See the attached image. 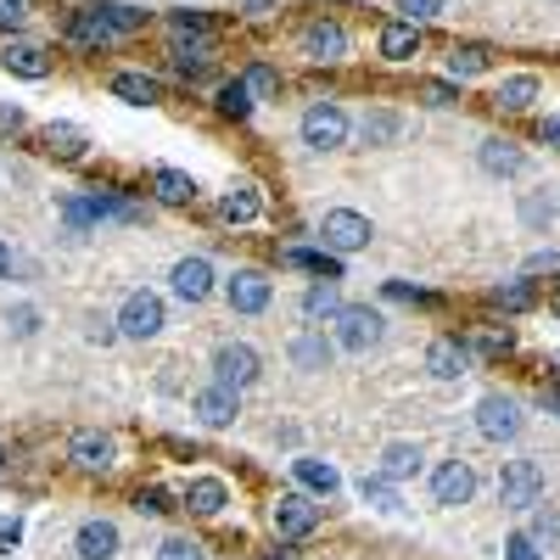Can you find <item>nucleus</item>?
I'll use <instances>...</instances> for the list:
<instances>
[{
  "mask_svg": "<svg viewBox=\"0 0 560 560\" xmlns=\"http://www.w3.org/2000/svg\"><path fill=\"white\" fill-rule=\"evenodd\" d=\"M140 23H147V12H140V7H124V0H96V7H79L68 18V39L84 45V51H102V45L135 34Z\"/></svg>",
  "mask_w": 560,
  "mask_h": 560,
  "instance_id": "nucleus-1",
  "label": "nucleus"
},
{
  "mask_svg": "<svg viewBox=\"0 0 560 560\" xmlns=\"http://www.w3.org/2000/svg\"><path fill=\"white\" fill-rule=\"evenodd\" d=\"M499 504L504 510H538L544 504V471H538V459H504V471H499Z\"/></svg>",
  "mask_w": 560,
  "mask_h": 560,
  "instance_id": "nucleus-2",
  "label": "nucleus"
},
{
  "mask_svg": "<svg viewBox=\"0 0 560 560\" xmlns=\"http://www.w3.org/2000/svg\"><path fill=\"white\" fill-rule=\"evenodd\" d=\"M113 325H118V337H135V342L158 337L163 325H168V314H163V298H158V292H129Z\"/></svg>",
  "mask_w": 560,
  "mask_h": 560,
  "instance_id": "nucleus-3",
  "label": "nucleus"
},
{
  "mask_svg": "<svg viewBox=\"0 0 560 560\" xmlns=\"http://www.w3.org/2000/svg\"><path fill=\"white\" fill-rule=\"evenodd\" d=\"M298 129H303V147H308V152H337L342 140H348V113H342L337 102H314Z\"/></svg>",
  "mask_w": 560,
  "mask_h": 560,
  "instance_id": "nucleus-4",
  "label": "nucleus"
},
{
  "mask_svg": "<svg viewBox=\"0 0 560 560\" xmlns=\"http://www.w3.org/2000/svg\"><path fill=\"white\" fill-rule=\"evenodd\" d=\"M319 236H325V247L342 258V253L370 247V236H376V230H370V219L353 213V208H331V213H325V224H319Z\"/></svg>",
  "mask_w": 560,
  "mask_h": 560,
  "instance_id": "nucleus-5",
  "label": "nucleus"
},
{
  "mask_svg": "<svg viewBox=\"0 0 560 560\" xmlns=\"http://www.w3.org/2000/svg\"><path fill=\"white\" fill-rule=\"evenodd\" d=\"M258 370H264V364H258V348H247V342H224V348L213 353V382L230 387V393L253 387Z\"/></svg>",
  "mask_w": 560,
  "mask_h": 560,
  "instance_id": "nucleus-6",
  "label": "nucleus"
},
{
  "mask_svg": "<svg viewBox=\"0 0 560 560\" xmlns=\"http://www.w3.org/2000/svg\"><path fill=\"white\" fill-rule=\"evenodd\" d=\"M382 337H387V319H382L376 308H342V314H337V348L370 353Z\"/></svg>",
  "mask_w": 560,
  "mask_h": 560,
  "instance_id": "nucleus-7",
  "label": "nucleus"
},
{
  "mask_svg": "<svg viewBox=\"0 0 560 560\" xmlns=\"http://www.w3.org/2000/svg\"><path fill=\"white\" fill-rule=\"evenodd\" d=\"M269 527L275 538H308L319 527V504L308 493H280V504L269 510Z\"/></svg>",
  "mask_w": 560,
  "mask_h": 560,
  "instance_id": "nucleus-8",
  "label": "nucleus"
},
{
  "mask_svg": "<svg viewBox=\"0 0 560 560\" xmlns=\"http://www.w3.org/2000/svg\"><path fill=\"white\" fill-rule=\"evenodd\" d=\"M477 432H482L488 443H510V438L522 432V404L504 398V393H488V398L477 404Z\"/></svg>",
  "mask_w": 560,
  "mask_h": 560,
  "instance_id": "nucleus-9",
  "label": "nucleus"
},
{
  "mask_svg": "<svg viewBox=\"0 0 560 560\" xmlns=\"http://www.w3.org/2000/svg\"><path fill=\"white\" fill-rule=\"evenodd\" d=\"M68 459L79 465V471L96 477V471H113V465H118V443L107 432H96V427H84V432L68 438Z\"/></svg>",
  "mask_w": 560,
  "mask_h": 560,
  "instance_id": "nucleus-10",
  "label": "nucleus"
},
{
  "mask_svg": "<svg viewBox=\"0 0 560 560\" xmlns=\"http://www.w3.org/2000/svg\"><path fill=\"white\" fill-rule=\"evenodd\" d=\"M269 298H275V287H269L264 269H236V275L224 280V303L236 308V314H264Z\"/></svg>",
  "mask_w": 560,
  "mask_h": 560,
  "instance_id": "nucleus-11",
  "label": "nucleus"
},
{
  "mask_svg": "<svg viewBox=\"0 0 560 560\" xmlns=\"http://www.w3.org/2000/svg\"><path fill=\"white\" fill-rule=\"evenodd\" d=\"M432 493H438V504H471L477 499V471L465 459H443L438 465V477H432Z\"/></svg>",
  "mask_w": 560,
  "mask_h": 560,
  "instance_id": "nucleus-12",
  "label": "nucleus"
},
{
  "mask_svg": "<svg viewBox=\"0 0 560 560\" xmlns=\"http://www.w3.org/2000/svg\"><path fill=\"white\" fill-rule=\"evenodd\" d=\"M0 68L18 73V79H45L51 73V51H45L39 39H7L0 45Z\"/></svg>",
  "mask_w": 560,
  "mask_h": 560,
  "instance_id": "nucleus-13",
  "label": "nucleus"
},
{
  "mask_svg": "<svg viewBox=\"0 0 560 560\" xmlns=\"http://www.w3.org/2000/svg\"><path fill=\"white\" fill-rule=\"evenodd\" d=\"M168 280H174V292H179L185 303H208V298H213V264H208V258H179Z\"/></svg>",
  "mask_w": 560,
  "mask_h": 560,
  "instance_id": "nucleus-14",
  "label": "nucleus"
},
{
  "mask_svg": "<svg viewBox=\"0 0 560 560\" xmlns=\"http://www.w3.org/2000/svg\"><path fill=\"white\" fill-rule=\"evenodd\" d=\"M427 370L438 382H459L465 370H471V348H465L459 337H438L432 348H427Z\"/></svg>",
  "mask_w": 560,
  "mask_h": 560,
  "instance_id": "nucleus-15",
  "label": "nucleus"
},
{
  "mask_svg": "<svg viewBox=\"0 0 560 560\" xmlns=\"http://www.w3.org/2000/svg\"><path fill=\"white\" fill-rule=\"evenodd\" d=\"M191 409H197V420H202V427H230V420H236L242 415V398L236 393H230V387H202L197 398H191Z\"/></svg>",
  "mask_w": 560,
  "mask_h": 560,
  "instance_id": "nucleus-16",
  "label": "nucleus"
},
{
  "mask_svg": "<svg viewBox=\"0 0 560 560\" xmlns=\"http://www.w3.org/2000/svg\"><path fill=\"white\" fill-rule=\"evenodd\" d=\"M73 549H79V560H113L118 555V527L113 522H84L79 533H73Z\"/></svg>",
  "mask_w": 560,
  "mask_h": 560,
  "instance_id": "nucleus-17",
  "label": "nucleus"
},
{
  "mask_svg": "<svg viewBox=\"0 0 560 560\" xmlns=\"http://www.w3.org/2000/svg\"><path fill=\"white\" fill-rule=\"evenodd\" d=\"M303 51L314 57V62H337L342 51H348V34H342V23H308L303 28Z\"/></svg>",
  "mask_w": 560,
  "mask_h": 560,
  "instance_id": "nucleus-18",
  "label": "nucleus"
},
{
  "mask_svg": "<svg viewBox=\"0 0 560 560\" xmlns=\"http://www.w3.org/2000/svg\"><path fill=\"white\" fill-rule=\"evenodd\" d=\"M152 197L168 208H191L197 202V179L179 174V168H152Z\"/></svg>",
  "mask_w": 560,
  "mask_h": 560,
  "instance_id": "nucleus-19",
  "label": "nucleus"
},
{
  "mask_svg": "<svg viewBox=\"0 0 560 560\" xmlns=\"http://www.w3.org/2000/svg\"><path fill=\"white\" fill-rule=\"evenodd\" d=\"M533 102H538V79H533V73H510V79L493 90V107H499V113H527Z\"/></svg>",
  "mask_w": 560,
  "mask_h": 560,
  "instance_id": "nucleus-20",
  "label": "nucleus"
},
{
  "mask_svg": "<svg viewBox=\"0 0 560 560\" xmlns=\"http://www.w3.org/2000/svg\"><path fill=\"white\" fill-rule=\"evenodd\" d=\"M477 158H482L488 174H522V168H527V152L516 147V140H499V135L482 140V152H477Z\"/></svg>",
  "mask_w": 560,
  "mask_h": 560,
  "instance_id": "nucleus-21",
  "label": "nucleus"
},
{
  "mask_svg": "<svg viewBox=\"0 0 560 560\" xmlns=\"http://www.w3.org/2000/svg\"><path fill=\"white\" fill-rule=\"evenodd\" d=\"M376 45H382V57H387V62H409V57H420V28L398 18V23H387V28H382V39H376Z\"/></svg>",
  "mask_w": 560,
  "mask_h": 560,
  "instance_id": "nucleus-22",
  "label": "nucleus"
},
{
  "mask_svg": "<svg viewBox=\"0 0 560 560\" xmlns=\"http://www.w3.org/2000/svg\"><path fill=\"white\" fill-rule=\"evenodd\" d=\"M280 264H292V269H314L319 280H342V258L325 247V253H314V247H287L280 253Z\"/></svg>",
  "mask_w": 560,
  "mask_h": 560,
  "instance_id": "nucleus-23",
  "label": "nucleus"
},
{
  "mask_svg": "<svg viewBox=\"0 0 560 560\" xmlns=\"http://www.w3.org/2000/svg\"><path fill=\"white\" fill-rule=\"evenodd\" d=\"M113 96L118 102H129V107H152L163 90H158V79L152 73H113Z\"/></svg>",
  "mask_w": 560,
  "mask_h": 560,
  "instance_id": "nucleus-24",
  "label": "nucleus"
},
{
  "mask_svg": "<svg viewBox=\"0 0 560 560\" xmlns=\"http://www.w3.org/2000/svg\"><path fill=\"white\" fill-rule=\"evenodd\" d=\"M224 504H230V493H224L219 477H197L191 488H185V510H197V516H219Z\"/></svg>",
  "mask_w": 560,
  "mask_h": 560,
  "instance_id": "nucleus-25",
  "label": "nucleus"
},
{
  "mask_svg": "<svg viewBox=\"0 0 560 560\" xmlns=\"http://www.w3.org/2000/svg\"><path fill=\"white\" fill-rule=\"evenodd\" d=\"M359 135H364V147H393V140L404 135V118L393 107H376V113H364Z\"/></svg>",
  "mask_w": 560,
  "mask_h": 560,
  "instance_id": "nucleus-26",
  "label": "nucleus"
},
{
  "mask_svg": "<svg viewBox=\"0 0 560 560\" xmlns=\"http://www.w3.org/2000/svg\"><path fill=\"white\" fill-rule=\"evenodd\" d=\"M219 213H224V224H253V219L264 213V202H258L253 185H230L224 202H219Z\"/></svg>",
  "mask_w": 560,
  "mask_h": 560,
  "instance_id": "nucleus-27",
  "label": "nucleus"
},
{
  "mask_svg": "<svg viewBox=\"0 0 560 560\" xmlns=\"http://www.w3.org/2000/svg\"><path fill=\"white\" fill-rule=\"evenodd\" d=\"M292 477H298L303 488L325 493V499H331V493L342 488V477H337V465H325V459H292Z\"/></svg>",
  "mask_w": 560,
  "mask_h": 560,
  "instance_id": "nucleus-28",
  "label": "nucleus"
},
{
  "mask_svg": "<svg viewBox=\"0 0 560 560\" xmlns=\"http://www.w3.org/2000/svg\"><path fill=\"white\" fill-rule=\"evenodd\" d=\"M420 471V448L415 443H387L382 448V477L387 482H404V477H415Z\"/></svg>",
  "mask_w": 560,
  "mask_h": 560,
  "instance_id": "nucleus-29",
  "label": "nucleus"
},
{
  "mask_svg": "<svg viewBox=\"0 0 560 560\" xmlns=\"http://www.w3.org/2000/svg\"><path fill=\"white\" fill-rule=\"evenodd\" d=\"M219 118H253V90H247V79H230V84H219Z\"/></svg>",
  "mask_w": 560,
  "mask_h": 560,
  "instance_id": "nucleus-30",
  "label": "nucleus"
},
{
  "mask_svg": "<svg viewBox=\"0 0 560 560\" xmlns=\"http://www.w3.org/2000/svg\"><path fill=\"white\" fill-rule=\"evenodd\" d=\"M488 62H493L488 45H454L448 51V73L454 79H477V73H488Z\"/></svg>",
  "mask_w": 560,
  "mask_h": 560,
  "instance_id": "nucleus-31",
  "label": "nucleus"
},
{
  "mask_svg": "<svg viewBox=\"0 0 560 560\" xmlns=\"http://www.w3.org/2000/svg\"><path fill=\"white\" fill-rule=\"evenodd\" d=\"M359 493H364V504H376V510H387V516H398V510H404V499H398V488L376 471V477H364L359 482Z\"/></svg>",
  "mask_w": 560,
  "mask_h": 560,
  "instance_id": "nucleus-32",
  "label": "nucleus"
},
{
  "mask_svg": "<svg viewBox=\"0 0 560 560\" xmlns=\"http://www.w3.org/2000/svg\"><path fill=\"white\" fill-rule=\"evenodd\" d=\"M45 147H51L57 158H84V129H73V124H45Z\"/></svg>",
  "mask_w": 560,
  "mask_h": 560,
  "instance_id": "nucleus-33",
  "label": "nucleus"
},
{
  "mask_svg": "<svg viewBox=\"0 0 560 560\" xmlns=\"http://www.w3.org/2000/svg\"><path fill=\"white\" fill-rule=\"evenodd\" d=\"M303 314H308V319H337V314H342V298H337L331 280H325V287H314V292L303 298Z\"/></svg>",
  "mask_w": 560,
  "mask_h": 560,
  "instance_id": "nucleus-34",
  "label": "nucleus"
},
{
  "mask_svg": "<svg viewBox=\"0 0 560 560\" xmlns=\"http://www.w3.org/2000/svg\"><path fill=\"white\" fill-rule=\"evenodd\" d=\"M292 359H298V370H325L331 348H325V337H298L292 342Z\"/></svg>",
  "mask_w": 560,
  "mask_h": 560,
  "instance_id": "nucleus-35",
  "label": "nucleus"
},
{
  "mask_svg": "<svg viewBox=\"0 0 560 560\" xmlns=\"http://www.w3.org/2000/svg\"><path fill=\"white\" fill-rule=\"evenodd\" d=\"M135 510H140V516H168V510H174L168 504V488L163 482H147V488L135 493Z\"/></svg>",
  "mask_w": 560,
  "mask_h": 560,
  "instance_id": "nucleus-36",
  "label": "nucleus"
},
{
  "mask_svg": "<svg viewBox=\"0 0 560 560\" xmlns=\"http://www.w3.org/2000/svg\"><path fill=\"white\" fill-rule=\"evenodd\" d=\"M168 34H174V45H185L191 34L208 39V18H202V12H174V18H168Z\"/></svg>",
  "mask_w": 560,
  "mask_h": 560,
  "instance_id": "nucleus-37",
  "label": "nucleus"
},
{
  "mask_svg": "<svg viewBox=\"0 0 560 560\" xmlns=\"http://www.w3.org/2000/svg\"><path fill=\"white\" fill-rule=\"evenodd\" d=\"M393 12H398L404 23H427V18L443 12V0H393Z\"/></svg>",
  "mask_w": 560,
  "mask_h": 560,
  "instance_id": "nucleus-38",
  "label": "nucleus"
},
{
  "mask_svg": "<svg viewBox=\"0 0 560 560\" xmlns=\"http://www.w3.org/2000/svg\"><path fill=\"white\" fill-rule=\"evenodd\" d=\"M493 303H499V308H510V314H522V308H533V287H527V280H516V287H499V292H493Z\"/></svg>",
  "mask_w": 560,
  "mask_h": 560,
  "instance_id": "nucleus-39",
  "label": "nucleus"
},
{
  "mask_svg": "<svg viewBox=\"0 0 560 560\" xmlns=\"http://www.w3.org/2000/svg\"><path fill=\"white\" fill-rule=\"evenodd\" d=\"M158 560H208V549L191 538H168V544H158Z\"/></svg>",
  "mask_w": 560,
  "mask_h": 560,
  "instance_id": "nucleus-40",
  "label": "nucleus"
},
{
  "mask_svg": "<svg viewBox=\"0 0 560 560\" xmlns=\"http://www.w3.org/2000/svg\"><path fill=\"white\" fill-rule=\"evenodd\" d=\"M247 90H253V96H275V90H280V73H275L269 62H258V68L247 73Z\"/></svg>",
  "mask_w": 560,
  "mask_h": 560,
  "instance_id": "nucleus-41",
  "label": "nucleus"
},
{
  "mask_svg": "<svg viewBox=\"0 0 560 560\" xmlns=\"http://www.w3.org/2000/svg\"><path fill=\"white\" fill-rule=\"evenodd\" d=\"M28 18V0H0V34H18Z\"/></svg>",
  "mask_w": 560,
  "mask_h": 560,
  "instance_id": "nucleus-42",
  "label": "nucleus"
},
{
  "mask_svg": "<svg viewBox=\"0 0 560 560\" xmlns=\"http://www.w3.org/2000/svg\"><path fill=\"white\" fill-rule=\"evenodd\" d=\"M7 325H12V337H34V325H39V308H28V303H18V308L7 314Z\"/></svg>",
  "mask_w": 560,
  "mask_h": 560,
  "instance_id": "nucleus-43",
  "label": "nucleus"
},
{
  "mask_svg": "<svg viewBox=\"0 0 560 560\" xmlns=\"http://www.w3.org/2000/svg\"><path fill=\"white\" fill-rule=\"evenodd\" d=\"M504 560H544V555H538V538H527V533L504 538Z\"/></svg>",
  "mask_w": 560,
  "mask_h": 560,
  "instance_id": "nucleus-44",
  "label": "nucleus"
},
{
  "mask_svg": "<svg viewBox=\"0 0 560 560\" xmlns=\"http://www.w3.org/2000/svg\"><path fill=\"white\" fill-rule=\"evenodd\" d=\"M420 96H427V107H454V84H420Z\"/></svg>",
  "mask_w": 560,
  "mask_h": 560,
  "instance_id": "nucleus-45",
  "label": "nucleus"
},
{
  "mask_svg": "<svg viewBox=\"0 0 560 560\" xmlns=\"http://www.w3.org/2000/svg\"><path fill=\"white\" fill-rule=\"evenodd\" d=\"M23 544V522H0V555H12Z\"/></svg>",
  "mask_w": 560,
  "mask_h": 560,
  "instance_id": "nucleus-46",
  "label": "nucleus"
},
{
  "mask_svg": "<svg viewBox=\"0 0 560 560\" xmlns=\"http://www.w3.org/2000/svg\"><path fill=\"white\" fill-rule=\"evenodd\" d=\"M387 298H398V303H432L427 292H415V287H404V280H393V287H387Z\"/></svg>",
  "mask_w": 560,
  "mask_h": 560,
  "instance_id": "nucleus-47",
  "label": "nucleus"
},
{
  "mask_svg": "<svg viewBox=\"0 0 560 560\" xmlns=\"http://www.w3.org/2000/svg\"><path fill=\"white\" fill-rule=\"evenodd\" d=\"M23 129V107H0V135H18Z\"/></svg>",
  "mask_w": 560,
  "mask_h": 560,
  "instance_id": "nucleus-48",
  "label": "nucleus"
},
{
  "mask_svg": "<svg viewBox=\"0 0 560 560\" xmlns=\"http://www.w3.org/2000/svg\"><path fill=\"white\" fill-rule=\"evenodd\" d=\"M510 348H516V342H510V331H504V337H499V331L482 337V353H510Z\"/></svg>",
  "mask_w": 560,
  "mask_h": 560,
  "instance_id": "nucleus-49",
  "label": "nucleus"
},
{
  "mask_svg": "<svg viewBox=\"0 0 560 560\" xmlns=\"http://www.w3.org/2000/svg\"><path fill=\"white\" fill-rule=\"evenodd\" d=\"M527 219H533V224H544V219H555V202H544V197H533V202H527Z\"/></svg>",
  "mask_w": 560,
  "mask_h": 560,
  "instance_id": "nucleus-50",
  "label": "nucleus"
},
{
  "mask_svg": "<svg viewBox=\"0 0 560 560\" xmlns=\"http://www.w3.org/2000/svg\"><path fill=\"white\" fill-rule=\"evenodd\" d=\"M544 269L555 275V269H560V253H538V258L527 264V275H544Z\"/></svg>",
  "mask_w": 560,
  "mask_h": 560,
  "instance_id": "nucleus-51",
  "label": "nucleus"
},
{
  "mask_svg": "<svg viewBox=\"0 0 560 560\" xmlns=\"http://www.w3.org/2000/svg\"><path fill=\"white\" fill-rule=\"evenodd\" d=\"M544 409H549V415H560V387H544Z\"/></svg>",
  "mask_w": 560,
  "mask_h": 560,
  "instance_id": "nucleus-52",
  "label": "nucleus"
},
{
  "mask_svg": "<svg viewBox=\"0 0 560 560\" xmlns=\"http://www.w3.org/2000/svg\"><path fill=\"white\" fill-rule=\"evenodd\" d=\"M7 275H12V247L0 242V280H7Z\"/></svg>",
  "mask_w": 560,
  "mask_h": 560,
  "instance_id": "nucleus-53",
  "label": "nucleus"
},
{
  "mask_svg": "<svg viewBox=\"0 0 560 560\" xmlns=\"http://www.w3.org/2000/svg\"><path fill=\"white\" fill-rule=\"evenodd\" d=\"M544 140H555V147H560V118H549V124H544Z\"/></svg>",
  "mask_w": 560,
  "mask_h": 560,
  "instance_id": "nucleus-54",
  "label": "nucleus"
},
{
  "mask_svg": "<svg viewBox=\"0 0 560 560\" xmlns=\"http://www.w3.org/2000/svg\"><path fill=\"white\" fill-rule=\"evenodd\" d=\"M247 7H253V18H264V12H269V0H247Z\"/></svg>",
  "mask_w": 560,
  "mask_h": 560,
  "instance_id": "nucleus-55",
  "label": "nucleus"
},
{
  "mask_svg": "<svg viewBox=\"0 0 560 560\" xmlns=\"http://www.w3.org/2000/svg\"><path fill=\"white\" fill-rule=\"evenodd\" d=\"M549 370H555V376H560V353H555V359H549Z\"/></svg>",
  "mask_w": 560,
  "mask_h": 560,
  "instance_id": "nucleus-56",
  "label": "nucleus"
},
{
  "mask_svg": "<svg viewBox=\"0 0 560 560\" xmlns=\"http://www.w3.org/2000/svg\"><path fill=\"white\" fill-rule=\"evenodd\" d=\"M264 560H292V555H264Z\"/></svg>",
  "mask_w": 560,
  "mask_h": 560,
  "instance_id": "nucleus-57",
  "label": "nucleus"
},
{
  "mask_svg": "<svg viewBox=\"0 0 560 560\" xmlns=\"http://www.w3.org/2000/svg\"><path fill=\"white\" fill-rule=\"evenodd\" d=\"M555 314H560V292H555Z\"/></svg>",
  "mask_w": 560,
  "mask_h": 560,
  "instance_id": "nucleus-58",
  "label": "nucleus"
}]
</instances>
